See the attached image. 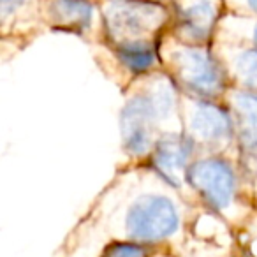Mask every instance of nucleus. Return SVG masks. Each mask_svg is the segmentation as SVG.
<instances>
[{
	"instance_id": "16",
	"label": "nucleus",
	"mask_w": 257,
	"mask_h": 257,
	"mask_svg": "<svg viewBox=\"0 0 257 257\" xmlns=\"http://www.w3.org/2000/svg\"><path fill=\"white\" fill-rule=\"evenodd\" d=\"M232 8L241 9L243 15H252L257 16V0H229Z\"/></svg>"
},
{
	"instance_id": "13",
	"label": "nucleus",
	"mask_w": 257,
	"mask_h": 257,
	"mask_svg": "<svg viewBox=\"0 0 257 257\" xmlns=\"http://www.w3.org/2000/svg\"><path fill=\"white\" fill-rule=\"evenodd\" d=\"M215 39L257 48V16L243 13H229L222 16Z\"/></svg>"
},
{
	"instance_id": "7",
	"label": "nucleus",
	"mask_w": 257,
	"mask_h": 257,
	"mask_svg": "<svg viewBox=\"0 0 257 257\" xmlns=\"http://www.w3.org/2000/svg\"><path fill=\"white\" fill-rule=\"evenodd\" d=\"M196 148V143L183 131L161 134L150 154L152 168L166 185L180 190L187 183V171L194 162Z\"/></svg>"
},
{
	"instance_id": "17",
	"label": "nucleus",
	"mask_w": 257,
	"mask_h": 257,
	"mask_svg": "<svg viewBox=\"0 0 257 257\" xmlns=\"http://www.w3.org/2000/svg\"><path fill=\"white\" fill-rule=\"evenodd\" d=\"M162 2H166V0H162Z\"/></svg>"
},
{
	"instance_id": "15",
	"label": "nucleus",
	"mask_w": 257,
	"mask_h": 257,
	"mask_svg": "<svg viewBox=\"0 0 257 257\" xmlns=\"http://www.w3.org/2000/svg\"><path fill=\"white\" fill-rule=\"evenodd\" d=\"M27 0H0V13H2V22L8 23L9 18L16 15L22 8H25Z\"/></svg>"
},
{
	"instance_id": "4",
	"label": "nucleus",
	"mask_w": 257,
	"mask_h": 257,
	"mask_svg": "<svg viewBox=\"0 0 257 257\" xmlns=\"http://www.w3.org/2000/svg\"><path fill=\"white\" fill-rule=\"evenodd\" d=\"M183 133L208 152H222L236 140V121L229 106L213 99L182 97Z\"/></svg>"
},
{
	"instance_id": "9",
	"label": "nucleus",
	"mask_w": 257,
	"mask_h": 257,
	"mask_svg": "<svg viewBox=\"0 0 257 257\" xmlns=\"http://www.w3.org/2000/svg\"><path fill=\"white\" fill-rule=\"evenodd\" d=\"M46 18L55 29L72 34H86L95 22L97 6L92 0H46Z\"/></svg>"
},
{
	"instance_id": "14",
	"label": "nucleus",
	"mask_w": 257,
	"mask_h": 257,
	"mask_svg": "<svg viewBox=\"0 0 257 257\" xmlns=\"http://www.w3.org/2000/svg\"><path fill=\"white\" fill-rule=\"evenodd\" d=\"M100 257H147V248L143 243L128 241H114L104 248Z\"/></svg>"
},
{
	"instance_id": "5",
	"label": "nucleus",
	"mask_w": 257,
	"mask_h": 257,
	"mask_svg": "<svg viewBox=\"0 0 257 257\" xmlns=\"http://www.w3.org/2000/svg\"><path fill=\"white\" fill-rule=\"evenodd\" d=\"M187 183L218 213H227L238 201V173L220 155L197 159L187 171Z\"/></svg>"
},
{
	"instance_id": "6",
	"label": "nucleus",
	"mask_w": 257,
	"mask_h": 257,
	"mask_svg": "<svg viewBox=\"0 0 257 257\" xmlns=\"http://www.w3.org/2000/svg\"><path fill=\"white\" fill-rule=\"evenodd\" d=\"M120 134L125 152L133 157L150 155L155 141L162 134L161 118L143 86L128 97L121 107Z\"/></svg>"
},
{
	"instance_id": "3",
	"label": "nucleus",
	"mask_w": 257,
	"mask_h": 257,
	"mask_svg": "<svg viewBox=\"0 0 257 257\" xmlns=\"http://www.w3.org/2000/svg\"><path fill=\"white\" fill-rule=\"evenodd\" d=\"M182 225V211L164 192H143L128 203L121 218V229L138 243H159L169 239Z\"/></svg>"
},
{
	"instance_id": "10",
	"label": "nucleus",
	"mask_w": 257,
	"mask_h": 257,
	"mask_svg": "<svg viewBox=\"0 0 257 257\" xmlns=\"http://www.w3.org/2000/svg\"><path fill=\"white\" fill-rule=\"evenodd\" d=\"M215 51L222 58L229 78L239 88L257 92V48L215 39Z\"/></svg>"
},
{
	"instance_id": "12",
	"label": "nucleus",
	"mask_w": 257,
	"mask_h": 257,
	"mask_svg": "<svg viewBox=\"0 0 257 257\" xmlns=\"http://www.w3.org/2000/svg\"><path fill=\"white\" fill-rule=\"evenodd\" d=\"M113 48L114 57L121 64V67L134 76L150 74L162 62L161 44L155 43V39L127 41Z\"/></svg>"
},
{
	"instance_id": "2",
	"label": "nucleus",
	"mask_w": 257,
	"mask_h": 257,
	"mask_svg": "<svg viewBox=\"0 0 257 257\" xmlns=\"http://www.w3.org/2000/svg\"><path fill=\"white\" fill-rule=\"evenodd\" d=\"M171 20L162 0H102L100 22L106 39L113 46L127 41L155 39Z\"/></svg>"
},
{
	"instance_id": "1",
	"label": "nucleus",
	"mask_w": 257,
	"mask_h": 257,
	"mask_svg": "<svg viewBox=\"0 0 257 257\" xmlns=\"http://www.w3.org/2000/svg\"><path fill=\"white\" fill-rule=\"evenodd\" d=\"M161 58L187 95L217 99L227 93L231 78L215 48L171 39L161 44Z\"/></svg>"
},
{
	"instance_id": "11",
	"label": "nucleus",
	"mask_w": 257,
	"mask_h": 257,
	"mask_svg": "<svg viewBox=\"0 0 257 257\" xmlns=\"http://www.w3.org/2000/svg\"><path fill=\"white\" fill-rule=\"evenodd\" d=\"M227 104L236 121V141L243 152L257 155V92L231 90Z\"/></svg>"
},
{
	"instance_id": "8",
	"label": "nucleus",
	"mask_w": 257,
	"mask_h": 257,
	"mask_svg": "<svg viewBox=\"0 0 257 257\" xmlns=\"http://www.w3.org/2000/svg\"><path fill=\"white\" fill-rule=\"evenodd\" d=\"M217 0H180L175 8L176 39L190 44H208L220 23Z\"/></svg>"
}]
</instances>
